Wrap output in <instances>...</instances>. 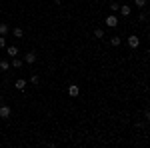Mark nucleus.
<instances>
[{
    "mask_svg": "<svg viewBox=\"0 0 150 148\" xmlns=\"http://www.w3.org/2000/svg\"><path fill=\"white\" fill-rule=\"evenodd\" d=\"M138 44H140V38L136 36V34L128 36V46H130V48H138Z\"/></svg>",
    "mask_w": 150,
    "mask_h": 148,
    "instance_id": "1",
    "label": "nucleus"
},
{
    "mask_svg": "<svg viewBox=\"0 0 150 148\" xmlns=\"http://www.w3.org/2000/svg\"><path fill=\"white\" fill-rule=\"evenodd\" d=\"M118 10H120V14H122L124 18H126V16H130V12H132V10H130V6H126L124 2L120 4V8H118Z\"/></svg>",
    "mask_w": 150,
    "mask_h": 148,
    "instance_id": "2",
    "label": "nucleus"
},
{
    "mask_svg": "<svg viewBox=\"0 0 150 148\" xmlns=\"http://www.w3.org/2000/svg\"><path fill=\"white\" fill-rule=\"evenodd\" d=\"M106 26H110V28H114V26H118V18H116L114 14H110V16L106 18Z\"/></svg>",
    "mask_w": 150,
    "mask_h": 148,
    "instance_id": "3",
    "label": "nucleus"
},
{
    "mask_svg": "<svg viewBox=\"0 0 150 148\" xmlns=\"http://www.w3.org/2000/svg\"><path fill=\"white\" fill-rule=\"evenodd\" d=\"M68 94H70L72 98H76V96L80 94V88H78L76 84H70V86H68Z\"/></svg>",
    "mask_w": 150,
    "mask_h": 148,
    "instance_id": "4",
    "label": "nucleus"
},
{
    "mask_svg": "<svg viewBox=\"0 0 150 148\" xmlns=\"http://www.w3.org/2000/svg\"><path fill=\"white\" fill-rule=\"evenodd\" d=\"M24 62H26V64H34V62H36V54H34V52H28V54L24 56Z\"/></svg>",
    "mask_w": 150,
    "mask_h": 148,
    "instance_id": "5",
    "label": "nucleus"
},
{
    "mask_svg": "<svg viewBox=\"0 0 150 148\" xmlns=\"http://www.w3.org/2000/svg\"><path fill=\"white\" fill-rule=\"evenodd\" d=\"M0 118H10V106H0Z\"/></svg>",
    "mask_w": 150,
    "mask_h": 148,
    "instance_id": "6",
    "label": "nucleus"
},
{
    "mask_svg": "<svg viewBox=\"0 0 150 148\" xmlns=\"http://www.w3.org/2000/svg\"><path fill=\"white\" fill-rule=\"evenodd\" d=\"M14 86H16V90H26V80H24V78H20V80H16V82H14Z\"/></svg>",
    "mask_w": 150,
    "mask_h": 148,
    "instance_id": "7",
    "label": "nucleus"
},
{
    "mask_svg": "<svg viewBox=\"0 0 150 148\" xmlns=\"http://www.w3.org/2000/svg\"><path fill=\"white\" fill-rule=\"evenodd\" d=\"M12 34H14V38H22V36H24V30H22L20 26H16V28L12 30Z\"/></svg>",
    "mask_w": 150,
    "mask_h": 148,
    "instance_id": "8",
    "label": "nucleus"
},
{
    "mask_svg": "<svg viewBox=\"0 0 150 148\" xmlns=\"http://www.w3.org/2000/svg\"><path fill=\"white\" fill-rule=\"evenodd\" d=\"M6 52L10 54V58H14V56L18 54V48H16V46H8V50H6Z\"/></svg>",
    "mask_w": 150,
    "mask_h": 148,
    "instance_id": "9",
    "label": "nucleus"
},
{
    "mask_svg": "<svg viewBox=\"0 0 150 148\" xmlns=\"http://www.w3.org/2000/svg\"><path fill=\"white\" fill-rule=\"evenodd\" d=\"M110 44H112V46H120V44H122V38L120 36H112L110 38Z\"/></svg>",
    "mask_w": 150,
    "mask_h": 148,
    "instance_id": "10",
    "label": "nucleus"
},
{
    "mask_svg": "<svg viewBox=\"0 0 150 148\" xmlns=\"http://www.w3.org/2000/svg\"><path fill=\"white\" fill-rule=\"evenodd\" d=\"M6 32H8V24L6 22H0V36H4Z\"/></svg>",
    "mask_w": 150,
    "mask_h": 148,
    "instance_id": "11",
    "label": "nucleus"
},
{
    "mask_svg": "<svg viewBox=\"0 0 150 148\" xmlns=\"http://www.w3.org/2000/svg\"><path fill=\"white\" fill-rule=\"evenodd\" d=\"M20 66H22V60L14 56V60H12V68H20Z\"/></svg>",
    "mask_w": 150,
    "mask_h": 148,
    "instance_id": "12",
    "label": "nucleus"
},
{
    "mask_svg": "<svg viewBox=\"0 0 150 148\" xmlns=\"http://www.w3.org/2000/svg\"><path fill=\"white\" fill-rule=\"evenodd\" d=\"M0 68L2 70H10V62L8 60H0Z\"/></svg>",
    "mask_w": 150,
    "mask_h": 148,
    "instance_id": "13",
    "label": "nucleus"
},
{
    "mask_svg": "<svg viewBox=\"0 0 150 148\" xmlns=\"http://www.w3.org/2000/svg\"><path fill=\"white\" fill-rule=\"evenodd\" d=\"M118 8H120V2H118V0H114V2H110V10H112V12H116Z\"/></svg>",
    "mask_w": 150,
    "mask_h": 148,
    "instance_id": "14",
    "label": "nucleus"
},
{
    "mask_svg": "<svg viewBox=\"0 0 150 148\" xmlns=\"http://www.w3.org/2000/svg\"><path fill=\"white\" fill-rule=\"evenodd\" d=\"M94 38H104V30L102 28H96L94 30Z\"/></svg>",
    "mask_w": 150,
    "mask_h": 148,
    "instance_id": "15",
    "label": "nucleus"
},
{
    "mask_svg": "<svg viewBox=\"0 0 150 148\" xmlns=\"http://www.w3.org/2000/svg\"><path fill=\"white\" fill-rule=\"evenodd\" d=\"M134 4H136L138 8H144V6H146V0H134Z\"/></svg>",
    "mask_w": 150,
    "mask_h": 148,
    "instance_id": "16",
    "label": "nucleus"
},
{
    "mask_svg": "<svg viewBox=\"0 0 150 148\" xmlns=\"http://www.w3.org/2000/svg\"><path fill=\"white\" fill-rule=\"evenodd\" d=\"M30 82H32V84H40V78H38L36 74H34V76H32V78H30Z\"/></svg>",
    "mask_w": 150,
    "mask_h": 148,
    "instance_id": "17",
    "label": "nucleus"
},
{
    "mask_svg": "<svg viewBox=\"0 0 150 148\" xmlns=\"http://www.w3.org/2000/svg\"><path fill=\"white\" fill-rule=\"evenodd\" d=\"M4 46H6V38L0 36V48H4Z\"/></svg>",
    "mask_w": 150,
    "mask_h": 148,
    "instance_id": "18",
    "label": "nucleus"
},
{
    "mask_svg": "<svg viewBox=\"0 0 150 148\" xmlns=\"http://www.w3.org/2000/svg\"><path fill=\"white\" fill-rule=\"evenodd\" d=\"M118 2H124V0H118Z\"/></svg>",
    "mask_w": 150,
    "mask_h": 148,
    "instance_id": "19",
    "label": "nucleus"
}]
</instances>
